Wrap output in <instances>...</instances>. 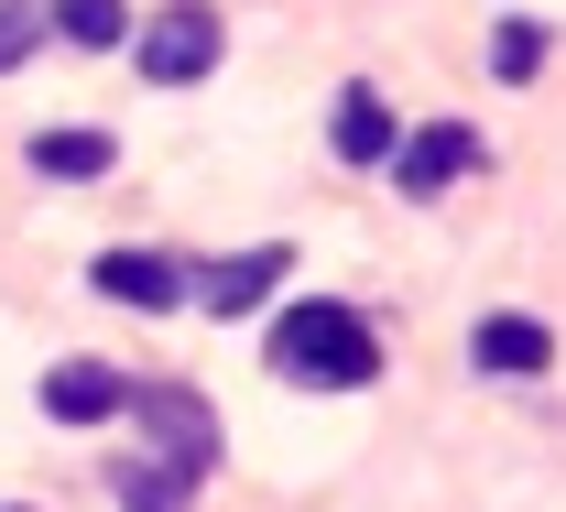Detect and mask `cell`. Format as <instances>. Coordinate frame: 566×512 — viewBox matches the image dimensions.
Instances as JSON below:
<instances>
[{"label":"cell","mask_w":566,"mask_h":512,"mask_svg":"<svg viewBox=\"0 0 566 512\" xmlns=\"http://www.w3.org/2000/svg\"><path fill=\"white\" fill-rule=\"evenodd\" d=\"M273 370L294 393H370L381 382V338H370L359 305L305 294V305H283V327H273Z\"/></svg>","instance_id":"cell-1"},{"label":"cell","mask_w":566,"mask_h":512,"mask_svg":"<svg viewBox=\"0 0 566 512\" xmlns=\"http://www.w3.org/2000/svg\"><path fill=\"white\" fill-rule=\"evenodd\" d=\"M132 55H142V76H153V87H197V76L229 55V33H218L208 0H175V11H153V22H142Z\"/></svg>","instance_id":"cell-2"},{"label":"cell","mask_w":566,"mask_h":512,"mask_svg":"<svg viewBox=\"0 0 566 512\" xmlns=\"http://www.w3.org/2000/svg\"><path fill=\"white\" fill-rule=\"evenodd\" d=\"M132 415H142V437H153V458H175V469H197V480L218 469V415H208L197 382H142Z\"/></svg>","instance_id":"cell-3"},{"label":"cell","mask_w":566,"mask_h":512,"mask_svg":"<svg viewBox=\"0 0 566 512\" xmlns=\"http://www.w3.org/2000/svg\"><path fill=\"white\" fill-rule=\"evenodd\" d=\"M458 175H480V132H469V121H424V132H403V153H392V186H403L415 208H436Z\"/></svg>","instance_id":"cell-4"},{"label":"cell","mask_w":566,"mask_h":512,"mask_svg":"<svg viewBox=\"0 0 566 512\" xmlns=\"http://www.w3.org/2000/svg\"><path fill=\"white\" fill-rule=\"evenodd\" d=\"M469 361L491 370V382H545V370H556V327L523 316V305H501V316L469 327Z\"/></svg>","instance_id":"cell-5"},{"label":"cell","mask_w":566,"mask_h":512,"mask_svg":"<svg viewBox=\"0 0 566 512\" xmlns=\"http://www.w3.org/2000/svg\"><path fill=\"white\" fill-rule=\"evenodd\" d=\"M87 284L109 294V305H132V316H164V305H186V262H164V251H98L87 262Z\"/></svg>","instance_id":"cell-6"},{"label":"cell","mask_w":566,"mask_h":512,"mask_svg":"<svg viewBox=\"0 0 566 512\" xmlns=\"http://www.w3.org/2000/svg\"><path fill=\"white\" fill-rule=\"evenodd\" d=\"M132 393L142 382H120L109 361H55L44 370V415L55 426H109V415H132Z\"/></svg>","instance_id":"cell-7"},{"label":"cell","mask_w":566,"mask_h":512,"mask_svg":"<svg viewBox=\"0 0 566 512\" xmlns=\"http://www.w3.org/2000/svg\"><path fill=\"white\" fill-rule=\"evenodd\" d=\"M283 273H294V251H283V240H262V251H229V262H208L197 305H208V316H251V305H262Z\"/></svg>","instance_id":"cell-8"},{"label":"cell","mask_w":566,"mask_h":512,"mask_svg":"<svg viewBox=\"0 0 566 512\" xmlns=\"http://www.w3.org/2000/svg\"><path fill=\"white\" fill-rule=\"evenodd\" d=\"M327 153H338V164H392V153H403L381 87H338V109H327Z\"/></svg>","instance_id":"cell-9"},{"label":"cell","mask_w":566,"mask_h":512,"mask_svg":"<svg viewBox=\"0 0 566 512\" xmlns=\"http://www.w3.org/2000/svg\"><path fill=\"white\" fill-rule=\"evenodd\" d=\"M109 164H120L109 132H33V175H55V186H98Z\"/></svg>","instance_id":"cell-10"},{"label":"cell","mask_w":566,"mask_h":512,"mask_svg":"<svg viewBox=\"0 0 566 512\" xmlns=\"http://www.w3.org/2000/svg\"><path fill=\"white\" fill-rule=\"evenodd\" d=\"M197 502V469H175V458H132L120 469V512H186Z\"/></svg>","instance_id":"cell-11"},{"label":"cell","mask_w":566,"mask_h":512,"mask_svg":"<svg viewBox=\"0 0 566 512\" xmlns=\"http://www.w3.org/2000/svg\"><path fill=\"white\" fill-rule=\"evenodd\" d=\"M55 33L87 44V55H109V44H132V11L120 0H55Z\"/></svg>","instance_id":"cell-12"},{"label":"cell","mask_w":566,"mask_h":512,"mask_svg":"<svg viewBox=\"0 0 566 512\" xmlns=\"http://www.w3.org/2000/svg\"><path fill=\"white\" fill-rule=\"evenodd\" d=\"M545 55H556V44H545V22H501V33H491V76H501V87H534Z\"/></svg>","instance_id":"cell-13"},{"label":"cell","mask_w":566,"mask_h":512,"mask_svg":"<svg viewBox=\"0 0 566 512\" xmlns=\"http://www.w3.org/2000/svg\"><path fill=\"white\" fill-rule=\"evenodd\" d=\"M44 33H55V0H0V76L22 66Z\"/></svg>","instance_id":"cell-14"},{"label":"cell","mask_w":566,"mask_h":512,"mask_svg":"<svg viewBox=\"0 0 566 512\" xmlns=\"http://www.w3.org/2000/svg\"><path fill=\"white\" fill-rule=\"evenodd\" d=\"M11 512H22V502H11Z\"/></svg>","instance_id":"cell-15"}]
</instances>
